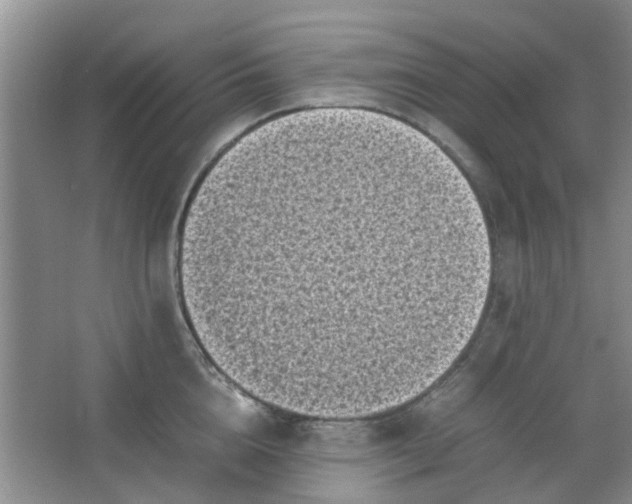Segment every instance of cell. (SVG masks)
<instances>
[{"instance_id":"6da1fadb","label":"cell","mask_w":632,"mask_h":504,"mask_svg":"<svg viewBox=\"0 0 632 504\" xmlns=\"http://www.w3.org/2000/svg\"><path fill=\"white\" fill-rule=\"evenodd\" d=\"M201 329L222 373L303 416L360 419L435 383L473 336L479 239L452 197L404 168L317 158L201 207Z\"/></svg>"}]
</instances>
